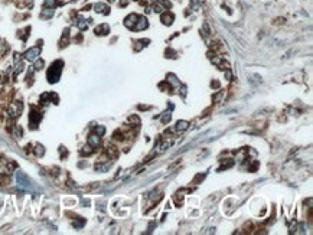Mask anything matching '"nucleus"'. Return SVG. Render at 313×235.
Segmentation results:
<instances>
[{"label":"nucleus","instance_id":"f257e3e1","mask_svg":"<svg viewBox=\"0 0 313 235\" xmlns=\"http://www.w3.org/2000/svg\"><path fill=\"white\" fill-rule=\"evenodd\" d=\"M62 67H64L62 61H55L52 65H51L49 71H48V81H49V82H52L53 84V82H56V81L59 80Z\"/></svg>","mask_w":313,"mask_h":235},{"label":"nucleus","instance_id":"f03ea898","mask_svg":"<svg viewBox=\"0 0 313 235\" xmlns=\"http://www.w3.org/2000/svg\"><path fill=\"white\" fill-rule=\"evenodd\" d=\"M16 179H18V183L19 186H22V187H25V189H31L32 187V185H31V180L23 175V173H20V172H18L16 173Z\"/></svg>","mask_w":313,"mask_h":235},{"label":"nucleus","instance_id":"7ed1b4c3","mask_svg":"<svg viewBox=\"0 0 313 235\" xmlns=\"http://www.w3.org/2000/svg\"><path fill=\"white\" fill-rule=\"evenodd\" d=\"M39 53H40V49L35 46V48H31L29 50H26L25 58H26L28 61H36V58L39 56Z\"/></svg>","mask_w":313,"mask_h":235},{"label":"nucleus","instance_id":"20e7f679","mask_svg":"<svg viewBox=\"0 0 313 235\" xmlns=\"http://www.w3.org/2000/svg\"><path fill=\"white\" fill-rule=\"evenodd\" d=\"M20 111H22V104L20 102H13L10 107H9V114H10V117H18L19 114H20Z\"/></svg>","mask_w":313,"mask_h":235},{"label":"nucleus","instance_id":"39448f33","mask_svg":"<svg viewBox=\"0 0 313 235\" xmlns=\"http://www.w3.org/2000/svg\"><path fill=\"white\" fill-rule=\"evenodd\" d=\"M147 28V19L146 17H137V22L134 25V29L136 31H141V29H146Z\"/></svg>","mask_w":313,"mask_h":235},{"label":"nucleus","instance_id":"423d86ee","mask_svg":"<svg viewBox=\"0 0 313 235\" xmlns=\"http://www.w3.org/2000/svg\"><path fill=\"white\" fill-rule=\"evenodd\" d=\"M136 22H137V16L136 15H128V16L124 19V25L127 28H133L136 25Z\"/></svg>","mask_w":313,"mask_h":235},{"label":"nucleus","instance_id":"0eeeda50","mask_svg":"<svg viewBox=\"0 0 313 235\" xmlns=\"http://www.w3.org/2000/svg\"><path fill=\"white\" fill-rule=\"evenodd\" d=\"M40 118H42V116H40L39 113L32 111V114H31V126H32V127H35L36 124L40 121Z\"/></svg>","mask_w":313,"mask_h":235},{"label":"nucleus","instance_id":"6e6552de","mask_svg":"<svg viewBox=\"0 0 313 235\" xmlns=\"http://www.w3.org/2000/svg\"><path fill=\"white\" fill-rule=\"evenodd\" d=\"M88 143H89V146H92V147H97V146L100 144V137H98L97 134L89 136V138H88Z\"/></svg>","mask_w":313,"mask_h":235},{"label":"nucleus","instance_id":"1a4fd4ad","mask_svg":"<svg viewBox=\"0 0 313 235\" xmlns=\"http://www.w3.org/2000/svg\"><path fill=\"white\" fill-rule=\"evenodd\" d=\"M172 20H173V15L172 13H165L162 15V22L165 25H172Z\"/></svg>","mask_w":313,"mask_h":235},{"label":"nucleus","instance_id":"9d476101","mask_svg":"<svg viewBox=\"0 0 313 235\" xmlns=\"http://www.w3.org/2000/svg\"><path fill=\"white\" fill-rule=\"evenodd\" d=\"M108 31H110L108 25H101V26H98V28L95 29V33L97 35H107Z\"/></svg>","mask_w":313,"mask_h":235},{"label":"nucleus","instance_id":"9b49d317","mask_svg":"<svg viewBox=\"0 0 313 235\" xmlns=\"http://www.w3.org/2000/svg\"><path fill=\"white\" fill-rule=\"evenodd\" d=\"M94 9H95V12H100V13H108L107 10V6L105 4H103V3H97L95 6H94Z\"/></svg>","mask_w":313,"mask_h":235},{"label":"nucleus","instance_id":"f8f14e48","mask_svg":"<svg viewBox=\"0 0 313 235\" xmlns=\"http://www.w3.org/2000/svg\"><path fill=\"white\" fill-rule=\"evenodd\" d=\"M186 129H188V123H186V121H177V124H176V130L183 131V130H186Z\"/></svg>","mask_w":313,"mask_h":235},{"label":"nucleus","instance_id":"ddd939ff","mask_svg":"<svg viewBox=\"0 0 313 235\" xmlns=\"http://www.w3.org/2000/svg\"><path fill=\"white\" fill-rule=\"evenodd\" d=\"M58 4V0H45V6L46 7H55Z\"/></svg>","mask_w":313,"mask_h":235},{"label":"nucleus","instance_id":"4468645a","mask_svg":"<svg viewBox=\"0 0 313 235\" xmlns=\"http://www.w3.org/2000/svg\"><path fill=\"white\" fill-rule=\"evenodd\" d=\"M52 15H53L52 9H45V10L42 12V17H51Z\"/></svg>","mask_w":313,"mask_h":235},{"label":"nucleus","instance_id":"2eb2a0df","mask_svg":"<svg viewBox=\"0 0 313 235\" xmlns=\"http://www.w3.org/2000/svg\"><path fill=\"white\" fill-rule=\"evenodd\" d=\"M6 50H7V43H4V42L0 43V58L6 53Z\"/></svg>","mask_w":313,"mask_h":235},{"label":"nucleus","instance_id":"dca6fc26","mask_svg":"<svg viewBox=\"0 0 313 235\" xmlns=\"http://www.w3.org/2000/svg\"><path fill=\"white\" fill-rule=\"evenodd\" d=\"M35 153H36V154H38V156H42V154L45 153V150H43V147H42L40 144H38V146H36V150H35Z\"/></svg>","mask_w":313,"mask_h":235},{"label":"nucleus","instance_id":"f3484780","mask_svg":"<svg viewBox=\"0 0 313 235\" xmlns=\"http://www.w3.org/2000/svg\"><path fill=\"white\" fill-rule=\"evenodd\" d=\"M42 67H43V61H42V59H38L36 64H35V68L36 69H40Z\"/></svg>","mask_w":313,"mask_h":235},{"label":"nucleus","instance_id":"a211bd4d","mask_svg":"<svg viewBox=\"0 0 313 235\" xmlns=\"http://www.w3.org/2000/svg\"><path fill=\"white\" fill-rule=\"evenodd\" d=\"M78 28H79V29H85V28H87V23H85V20H79V23H78Z\"/></svg>","mask_w":313,"mask_h":235},{"label":"nucleus","instance_id":"6ab92c4d","mask_svg":"<svg viewBox=\"0 0 313 235\" xmlns=\"http://www.w3.org/2000/svg\"><path fill=\"white\" fill-rule=\"evenodd\" d=\"M104 131H105V129H104V127H101V126L95 129V133H97V134H103Z\"/></svg>","mask_w":313,"mask_h":235},{"label":"nucleus","instance_id":"aec40b11","mask_svg":"<svg viewBox=\"0 0 313 235\" xmlns=\"http://www.w3.org/2000/svg\"><path fill=\"white\" fill-rule=\"evenodd\" d=\"M16 136H18V137H20V136H22V129H20V127H16Z\"/></svg>","mask_w":313,"mask_h":235},{"label":"nucleus","instance_id":"412c9836","mask_svg":"<svg viewBox=\"0 0 313 235\" xmlns=\"http://www.w3.org/2000/svg\"><path fill=\"white\" fill-rule=\"evenodd\" d=\"M155 12H156V13H162V7H160V6H156V7H155Z\"/></svg>","mask_w":313,"mask_h":235},{"label":"nucleus","instance_id":"4be33fe9","mask_svg":"<svg viewBox=\"0 0 313 235\" xmlns=\"http://www.w3.org/2000/svg\"><path fill=\"white\" fill-rule=\"evenodd\" d=\"M19 59H20V55H19V53H15V61L18 62Z\"/></svg>","mask_w":313,"mask_h":235},{"label":"nucleus","instance_id":"5701e85b","mask_svg":"<svg viewBox=\"0 0 313 235\" xmlns=\"http://www.w3.org/2000/svg\"><path fill=\"white\" fill-rule=\"evenodd\" d=\"M110 1H114V0H110Z\"/></svg>","mask_w":313,"mask_h":235}]
</instances>
